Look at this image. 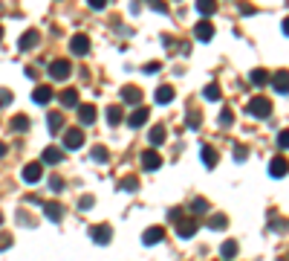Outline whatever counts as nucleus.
<instances>
[{
  "instance_id": "nucleus-1",
  "label": "nucleus",
  "mask_w": 289,
  "mask_h": 261,
  "mask_svg": "<svg viewBox=\"0 0 289 261\" xmlns=\"http://www.w3.org/2000/svg\"><path fill=\"white\" fill-rule=\"evenodd\" d=\"M249 116L252 119H269V113H272V102L266 99V96H255L252 102H249Z\"/></svg>"
},
{
  "instance_id": "nucleus-2",
  "label": "nucleus",
  "mask_w": 289,
  "mask_h": 261,
  "mask_svg": "<svg viewBox=\"0 0 289 261\" xmlns=\"http://www.w3.org/2000/svg\"><path fill=\"white\" fill-rule=\"evenodd\" d=\"M69 73H72V64H69L67 58H55L50 64V76L55 79V82H67Z\"/></svg>"
},
{
  "instance_id": "nucleus-3",
  "label": "nucleus",
  "mask_w": 289,
  "mask_h": 261,
  "mask_svg": "<svg viewBox=\"0 0 289 261\" xmlns=\"http://www.w3.org/2000/svg\"><path fill=\"white\" fill-rule=\"evenodd\" d=\"M90 241L99 244V247H104V244L113 241V229L107 224H99V226H90Z\"/></svg>"
},
{
  "instance_id": "nucleus-4",
  "label": "nucleus",
  "mask_w": 289,
  "mask_h": 261,
  "mask_svg": "<svg viewBox=\"0 0 289 261\" xmlns=\"http://www.w3.org/2000/svg\"><path fill=\"white\" fill-rule=\"evenodd\" d=\"M81 145H84V131H81V128H69L67 134H64V148L78 151Z\"/></svg>"
},
{
  "instance_id": "nucleus-5",
  "label": "nucleus",
  "mask_w": 289,
  "mask_h": 261,
  "mask_svg": "<svg viewBox=\"0 0 289 261\" xmlns=\"http://www.w3.org/2000/svg\"><path fill=\"white\" fill-rule=\"evenodd\" d=\"M69 52H72V55H87V52H90V38H87V35H72V38H69Z\"/></svg>"
},
{
  "instance_id": "nucleus-6",
  "label": "nucleus",
  "mask_w": 289,
  "mask_h": 261,
  "mask_svg": "<svg viewBox=\"0 0 289 261\" xmlns=\"http://www.w3.org/2000/svg\"><path fill=\"white\" fill-rule=\"evenodd\" d=\"M269 82H272V87L281 93V96H287L289 93V70H278Z\"/></svg>"
},
{
  "instance_id": "nucleus-7",
  "label": "nucleus",
  "mask_w": 289,
  "mask_h": 261,
  "mask_svg": "<svg viewBox=\"0 0 289 261\" xmlns=\"http://www.w3.org/2000/svg\"><path fill=\"white\" fill-rule=\"evenodd\" d=\"M269 174H272V177H287L289 174V160L287 157H272V163H269Z\"/></svg>"
},
{
  "instance_id": "nucleus-8",
  "label": "nucleus",
  "mask_w": 289,
  "mask_h": 261,
  "mask_svg": "<svg viewBox=\"0 0 289 261\" xmlns=\"http://www.w3.org/2000/svg\"><path fill=\"white\" fill-rule=\"evenodd\" d=\"M162 238H165V229H162V226H148L145 235H142V244H145V247H153V244H159Z\"/></svg>"
},
{
  "instance_id": "nucleus-9",
  "label": "nucleus",
  "mask_w": 289,
  "mask_h": 261,
  "mask_svg": "<svg viewBox=\"0 0 289 261\" xmlns=\"http://www.w3.org/2000/svg\"><path fill=\"white\" fill-rule=\"evenodd\" d=\"M148 116H151V110L139 104L136 110H133V113L127 116V125H130V128H142V125H148Z\"/></svg>"
},
{
  "instance_id": "nucleus-10",
  "label": "nucleus",
  "mask_w": 289,
  "mask_h": 261,
  "mask_svg": "<svg viewBox=\"0 0 289 261\" xmlns=\"http://www.w3.org/2000/svg\"><path fill=\"white\" fill-rule=\"evenodd\" d=\"M142 166H145L148 172H156V169L162 166V157H159V151H153V148L142 151Z\"/></svg>"
},
{
  "instance_id": "nucleus-11",
  "label": "nucleus",
  "mask_w": 289,
  "mask_h": 261,
  "mask_svg": "<svg viewBox=\"0 0 289 261\" xmlns=\"http://www.w3.org/2000/svg\"><path fill=\"white\" fill-rule=\"evenodd\" d=\"M41 174H44V163H29V166H23V183H38Z\"/></svg>"
},
{
  "instance_id": "nucleus-12",
  "label": "nucleus",
  "mask_w": 289,
  "mask_h": 261,
  "mask_svg": "<svg viewBox=\"0 0 289 261\" xmlns=\"http://www.w3.org/2000/svg\"><path fill=\"white\" fill-rule=\"evenodd\" d=\"M41 160H44L47 166H58V163H64V151H61V148H55V145H47V148H44V154H41Z\"/></svg>"
},
{
  "instance_id": "nucleus-13",
  "label": "nucleus",
  "mask_w": 289,
  "mask_h": 261,
  "mask_svg": "<svg viewBox=\"0 0 289 261\" xmlns=\"http://www.w3.org/2000/svg\"><path fill=\"white\" fill-rule=\"evenodd\" d=\"M38 41H41V32H38V29H29V32L20 35L17 47H20V50H35V47H38Z\"/></svg>"
},
{
  "instance_id": "nucleus-14",
  "label": "nucleus",
  "mask_w": 289,
  "mask_h": 261,
  "mask_svg": "<svg viewBox=\"0 0 289 261\" xmlns=\"http://www.w3.org/2000/svg\"><path fill=\"white\" fill-rule=\"evenodd\" d=\"M197 229H200V226H197V221H191V218H188V221H176V235H179V238H194Z\"/></svg>"
},
{
  "instance_id": "nucleus-15",
  "label": "nucleus",
  "mask_w": 289,
  "mask_h": 261,
  "mask_svg": "<svg viewBox=\"0 0 289 261\" xmlns=\"http://www.w3.org/2000/svg\"><path fill=\"white\" fill-rule=\"evenodd\" d=\"M52 96H55V93H52V87L38 85V87H35V93H32V102H35V104H50Z\"/></svg>"
},
{
  "instance_id": "nucleus-16",
  "label": "nucleus",
  "mask_w": 289,
  "mask_h": 261,
  "mask_svg": "<svg viewBox=\"0 0 289 261\" xmlns=\"http://www.w3.org/2000/svg\"><path fill=\"white\" fill-rule=\"evenodd\" d=\"M96 116H99L96 104H78V119H81V125H93Z\"/></svg>"
},
{
  "instance_id": "nucleus-17",
  "label": "nucleus",
  "mask_w": 289,
  "mask_h": 261,
  "mask_svg": "<svg viewBox=\"0 0 289 261\" xmlns=\"http://www.w3.org/2000/svg\"><path fill=\"white\" fill-rule=\"evenodd\" d=\"M44 215L50 218L52 224H61V218H64V206L55 203V200H52V203H44Z\"/></svg>"
},
{
  "instance_id": "nucleus-18",
  "label": "nucleus",
  "mask_w": 289,
  "mask_h": 261,
  "mask_svg": "<svg viewBox=\"0 0 289 261\" xmlns=\"http://www.w3.org/2000/svg\"><path fill=\"white\" fill-rule=\"evenodd\" d=\"M121 99H124L127 104H136V107H139V102H142V90L133 87V85H124V87H121Z\"/></svg>"
},
{
  "instance_id": "nucleus-19",
  "label": "nucleus",
  "mask_w": 289,
  "mask_h": 261,
  "mask_svg": "<svg viewBox=\"0 0 289 261\" xmlns=\"http://www.w3.org/2000/svg\"><path fill=\"white\" fill-rule=\"evenodd\" d=\"M194 35H197V41L208 44V41L214 38V26H211L208 20H200V23H197V29H194Z\"/></svg>"
},
{
  "instance_id": "nucleus-20",
  "label": "nucleus",
  "mask_w": 289,
  "mask_h": 261,
  "mask_svg": "<svg viewBox=\"0 0 289 261\" xmlns=\"http://www.w3.org/2000/svg\"><path fill=\"white\" fill-rule=\"evenodd\" d=\"M47 125H50V134H61V128H64V113H58V110H52L47 113Z\"/></svg>"
},
{
  "instance_id": "nucleus-21",
  "label": "nucleus",
  "mask_w": 289,
  "mask_h": 261,
  "mask_svg": "<svg viewBox=\"0 0 289 261\" xmlns=\"http://www.w3.org/2000/svg\"><path fill=\"white\" fill-rule=\"evenodd\" d=\"M156 102H159V104H171V102H173V87H171V85L156 87Z\"/></svg>"
},
{
  "instance_id": "nucleus-22",
  "label": "nucleus",
  "mask_w": 289,
  "mask_h": 261,
  "mask_svg": "<svg viewBox=\"0 0 289 261\" xmlns=\"http://www.w3.org/2000/svg\"><path fill=\"white\" fill-rule=\"evenodd\" d=\"M197 12L203 17H211L217 12V0H197Z\"/></svg>"
},
{
  "instance_id": "nucleus-23",
  "label": "nucleus",
  "mask_w": 289,
  "mask_h": 261,
  "mask_svg": "<svg viewBox=\"0 0 289 261\" xmlns=\"http://www.w3.org/2000/svg\"><path fill=\"white\" fill-rule=\"evenodd\" d=\"M269 79H272V76H269V73H266V70H252V76H249V82H252V85L255 87H263V85H269Z\"/></svg>"
},
{
  "instance_id": "nucleus-24",
  "label": "nucleus",
  "mask_w": 289,
  "mask_h": 261,
  "mask_svg": "<svg viewBox=\"0 0 289 261\" xmlns=\"http://www.w3.org/2000/svg\"><path fill=\"white\" fill-rule=\"evenodd\" d=\"M165 137H168V131H165V125H153L151 128V145H162L165 142Z\"/></svg>"
},
{
  "instance_id": "nucleus-25",
  "label": "nucleus",
  "mask_w": 289,
  "mask_h": 261,
  "mask_svg": "<svg viewBox=\"0 0 289 261\" xmlns=\"http://www.w3.org/2000/svg\"><path fill=\"white\" fill-rule=\"evenodd\" d=\"M203 163H205V169H214L217 166V148L203 145Z\"/></svg>"
},
{
  "instance_id": "nucleus-26",
  "label": "nucleus",
  "mask_w": 289,
  "mask_h": 261,
  "mask_svg": "<svg viewBox=\"0 0 289 261\" xmlns=\"http://www.w3.org/2000/svg\"><path fill=\"white\" fill-rule=\"evenodd\" d=\"M90 160H93V163H107V160H110V151H107L104 145H93V151H90Z\"/></svg>"
},
{
  "instance_id": "nucleus-27",
  "label": "nucleus",
  "mask_w": 289,
  "mask_h": 261,
  "mask_svg": "<svg viewBox=\"0 0 289 261\" xmlns=\"http://www.w3.org/2000/svg\"><path fill=\"white\" fill-rule=\"evenodd\" d=\"M121 119H124V116H121V107L110 104V107H107V125H113V128H116V125H121Z\"/></svg>"
},
{
  "instance_id": "nucleus-28",
  "label": "nucleus",
  "mask_w": 289,
  "mask_h": 261,
  "mask_svg": "<svg viewBox=\"0 0 289 261\" xmlns=\"http://www.w3.org/2000/svg\"><path fill=\"white\" fill-rule=\"evenodd\" d=\"M220 256H223L226 261H231L234 256H237V241H226V244L220 247Z\"/></svg>"
},
{
  "instance_id": "nucleus-29",
  "label": "nucleus",
  "mask_w": 289,
  "mask_h": 261,
  "mask_svg": "<svg viewBox=\"0 0 289 261\" xmlns=\"http://www.w3.org/2000/svg\"><path fill=\"white\" fill-rule=\"evenodd\" d=\"M61 102L67 107H78V90H64L61 93Z\"/></svg>"
},
{
  "instance_id": "nucleus-30",
  "label": "nucleus",
  "mask_w": 289,
  "mask_h": 261,
  "mask_svg": "<svg viewBox=\"0 0 289 261\" xmlns=\"http://www.w3.org/2000/svg\"><path fill=\"white\" fill-rule=\"evenodd\" d=\"M203 99H208V102H217V99H220V87L214 85V82H211V85H205Z\"/></svg>"
},
{
  "instance_id": "nucleus-31",
  "label": "nucleus",
  "mask_w": 289,
  "mask_h": 261,
  "mask_svg": "<svg viewBox=\"0 0 289 261\" xmlns=\"http://www.w3.org/2000/svg\"><path fill=\"white\" fill-rule=\"evenodd\" d=\"M191 212H194V215H205V212H208V200H205V197H194Z\"/></svg>"
},
{
  "instance_id": "nucleus-32",
  "label": "nucleus",
  "mask_w": 289,
  "mask_h": 261,
  "mask_svg": "<svg viewBox=\"0 0 289 261\" xmlns=\"http://www.w3.org/2000/svg\"><path fill=\"white\" fill-rule=\"evenodd\" d=\"M12 131H17V134H20V131H29V119L17 113L15 119H12Z\"/></svg>"
},
{
  "instance_id": "nucleus-33",
  "label": "nucleus",
  "mask_w": 289,
  "mask_h": 261,
  "mask_svg": "<svg viewBox=\"0 0 289 261\" xmlns=\"http://www.w3.org/2000/svg\"><path fill=\"white\" fill-rule=\"evenodd\" d=\"M226 224H229L226 215H211V218H208V226H211V229H226Z\"/></svg>"
},
{
  "instance_id": "nucleus-34",
  "label": "nucleus",
  "mask_w": 289,
  "mask_h": 261,
  "mask_svg": "<svg viewBox=\"0 0 289 261\" xmlns=\"http://www.w3.org/2000/svg\"><path fill=\"white\" fill-rule=\"evenodd\" d=\"M203 125V116L200 113H188V119H185V128H191V131H197Z\"/></svg>"
},
{
  "instance_id": "nucleus-35",
  "label": "nucleus",
  "mask_w": 289,
  "mask_h": 261,
  "mask_svg": "<svg viewBox=\"0 0 289 261\" xmlns=\"http://www.w3.org/2000/svg\"><path fill=\"white\" fill-rule=\"evenodd\" d=\"M231 122H234V113H231L229 107H223V110H220V125H223V128H229Z\"/></svg>"
},
{
  "instance_id": "nucleus-36",
  "label": "nucleus",
  "mask_w": 289,
  "mask_h": 261,
  "mask_svg": "<svg viewBox=\"0 0 289 261\" xmlns=\"http://www.w3.org/2000/svg\"><path fill=\"white\" fill-rule=\"evenodd\" d=\"M121 189H124V191H136L139 189V180H136V177H124V180H121Z\"/></svg>"
},
{
  "instance_id": "nucleus-37",
  "label": "nucleus",
  "mask_w": 289,
  "mask_h": 261,
  "mask_svg": "<svg viewBox=\"0 0 289 261\" xmlns=\"http://www.w3.org/2000/svg\"><path fill=\"white\" fill-rule=\"evenodd\" d=\"M93 206H96V197H93V194H84V197L78 200V209H84V212L87 209H93Z\"/></svg>"
},
{
  "instance_id": "nucleus-38",
  "label": "nucleus",
  "mask_w": 289,
  "mask_h": 261,
  "mask_svg": "<svg viewBox=\"0 0 289 261\" xmlns=\"http://www.w3.org/2000/svg\"><path fill=\"white\" fill-rule=\"evenodd\" d=\"M145 3H148V6H151L153 12H162V15H165V12H168V6H165V3H162V0H145Z\"/></svg>"
},
{
  "instance_id": "nucleus-39",
  "label": "nucleus",
  "mask_w": 289,
  "mask_h": 261,
  "mask_svg": "<svg viewBox=\"0 0 289 261\" xmlns=\"http://www.w3.org/2000/svg\"><path fill=\"white\" fill-rule=\"evenodd\" d=\"M6 104H12V93L6 87H0V107H6Z\"/></svg>"
},
{
  "instance_id": "nucleus-40",
  "label": "nucleus",
  "mask_w": 289,
  "mask_h": 261,
  "mask_svg": "<svg viewBox=\"0 0 289 261\" xmlns=\"http://www.w3.org/2000/svg\"><path fill=\"white\" fill-rule=\"evenodd\" d=\"M278 148H289V131H281L278 134Z\"/></svg>"
},
{
  "instance_id": "nucleus-41",
  "label": "nucleus",
  "mask_w": 289,
  "mask_h": 261,
  "mask_svg": "<svg viewBox=\"0 0 289 261\" xmlns=\"http://www.w3.org/2000/svg\"><path fill=\"white\" fill-rule=\"evenodd\" d=\"M234 157H237V163H243V160L249 157V148H246V145H237V148H234Z\"/></svg>"
},
{
  "instance_id": "nucleus-42",
  "label": "nucleus",
  "mask_w": 289,
  "mask_h": 261,
  "mask_svg": "<svg viewBox=\"0 0 289 261\" xmlns=\"http://www.w3.org/2000/svg\"><path fill=\"white\" fill-rule=\"evenodd\" d=\"M50 189L52 191H64V180H61V177H52V180H50Z\"/></svg>"
},
{
  "instance_id": "nucleus-43",
  "label": "nucleus",
  "mask_w": 289,
  "mask_h": 261,
  "mask_svg": "<svg viewBox=\"0 0 289 261\" xmlns=\"http://www.w3.org/2000/svg\"><path fill=\"white\" fill-rule=\"evenodd\" d=\"M17 221H20V224H26V226H35V221L29 218V215H26V212H23V209L17 212Z\"/></svg>"
},
{
  "instance_id": "nucleus-44",
  "label": "nucleus",
  "mask_w": 289,
  "mask_h": 261,
  "mask_svg": "<svg viewBox=\"0 0 289 261\" xmlns=\"http://www.w3.org/2000/svg\"><path fill=\"white\" fill-rule=\"evenodd\" d=\"M87 6H90V9H104L107 0H87Z\"/></svg>"
},
{
  "instance_id": "nucleus-45",
  "label": "nucleus",
  "mask_w": 289,
  "mask_h": 261,
  "mask_svg": "<svg viewBox=\"0 0 289 261\" xmlns=\"http://www.w3.org/2000/svg\"><path fill=\"white\" fill-rule=\"evenodd\" d=\"M6 247H12V235H0V250H6Z\"/></svg>"
},
{
  "instance_id": "nucleus-46",
  "label": "nucleus",
  "mask_w": 289,
  "mask_h": 261,
  "mask_svg": "<svg viewBox=\"0 0 289 261\" xmlns=\"http://www.w3.org/2000/svg\"><path fill=\"white\" fill-rule=\"evenodd\" d=\"M156 70H159V61H148L145 64V73H156Z\"/></svg>"
},
{
  "instance_id": "nucleus-47",
  "label": "nucleus",
  "mask_w": 289,
  "mask_h": 261,
  "mask_svg": "<svg viewBox=\"0 0 289 261\" xmlns=\"http://www.w3.org/2000/svg\"><path fill=\"white\" fill-rule=\"evenodd\" d=\"M240 12H243V15H255V6H249V3H243V6H240Z\"/></svg>"
},
{
  "instance_id": "nucleus-48",
  "label": "nucleus",
  "mask_w": 289,
  "mask_h": 261,
  "mask_svg": "<svg viewBox=\"0 0 289 261\" xmlns=\"http://www.w3.org/2000/svg\"><path fill=\"white\" fill-rule=\"evenodd\" d=\"M162 44L171 50V47H173V38H171V35H162Z\"/></svg>"
},
{
  "instance_id": "nucleus-49",
  "label": "nucleus",
  "mask_w": 289,
  "mask_h": 261,
  "mask_svg": "<svg viewBox=\"0 0 289 261\" xmlns=\"http://www.w3.org/2000/svg\"><path fill=\"white\" fill-rule=\"evenodd\" d=\"M281 29H284V35H289V17H284V26Z\"/></svg>"
},
{
  "instance_id": "nucleus-50",
  "label": "nucleus",
  "mask_w": 289,
  "mask_h": 261,
  "mask_svg": "<svg viewBox=\"0 0 289 261\" xmlns=\"http://www.w3.org/2000/svg\"><path fill=\"white\" fill-rule=\"evenodd\" d=\"M6 151H9V148H6V142H0V160L6 157Z\"/></svg>"
},
{
  "instance_id": "nucleus-51",
  "label": "nucleus",
  "mask_w": 289,
  "mask_h": 261,
  "mask_svg": "<svg viewBox=\"0 0 289 261\" xmlns=\"http://www.w3.org/2000/svg\"><path fill=\"white\" fill-rule=\"evenodd\" d=\"M0 224H3V215H0Z\"/></svg>"
},
{
  "instance_id": "nucleus-52",
  "label": "nucleus",
  "mask_w": 289,
  "mask_h": 261,
  "mask_svg": "<svg viewBox=\"0 0 289 261\" xmlns=\"http://www.w3.org/2000/svg\"><path fill=\"white\" fill-rule=\"evenodd\" d=\"M0 38H3V29H0Z\"/></svg>"
}]
</instances>
